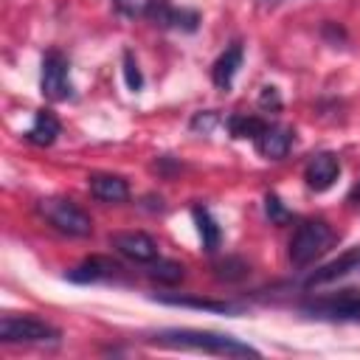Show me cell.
<instances>
[{
    "label": "cell",
    "mask_w": 360,
    "mask_h": 360,
    "mask_svg": "<svg viewBox=\"0 0 360 360\" xmlns=\"http://www.w3.org/2000/svg\"><path fill=\"white\" fill-rule=\"evenodd\" d=\"M152 343L166 346V349L217 354V357H259V349H253L250 343L233 335L211 332V329H160L152 335Z\"/></svg>",
    "instance_id": "obj_1"
},
{
    "label": "cell",
    "mask_w": 360,
    "mask_h": 360,
    "mask_svg": "<svg viewBox=\"0 0 360 360\" xmlns=\"http://www.w3.org/2000/svg\"><path fill=\"white\" fill-rule=\"evenodd\" d=\"M335 242V231L323 219H304L290 236V262L295 267H307L321 259Z\"/></svg>",
    "instance_id": "obj_2"
},
{
    "label": "cell",
    "mask_w": 360,
    "mask_h": 360,
    "mask_svg": "<svg viewBox=\"0 0 360 360\" xmlns=\"http://www.w3.org/2000/svg\"><path fill=\"white\" fill-rule=\"evenodd\" d=\"M39 214L62 233L68 236H90L93 233V219L84 208H79L68 197H45L39 200Z\"/></svg>",
    "instance_id": "obj_3"
},
{
    "label": "cell",
    "mask_w": 360,
    "mask_h": 360,
    "mask_svg": "<svg viewBox=\"0 0 360 360\" xmlns=\"http://www.w3.org/2000/svg\"><path fill=\"white\" fill-rule=\"evenodd\" d=\"M0 340L3 343H56L59 329L37 315H3Z\"/></svg>",
    "instance_id": "obj_4"
},
{
    "label": "cell",
    "mask_w": 360,
    "mask_h": 360,
    "mask_svg": "<svg viewBox=\"0 0 360 360\" xmlns=\"http://www.w3.org/2000/svg\"><path fill=\"white\" fill-rule=\"evenodd\" d=\"M309 318L318 321H340V323H360V292L346 290L340 295H323L315 301H307L301 307Z\"/></svg>",
    "instance_id": "obj_5"
},
{
    "label": "cell",
    "mask_w": 360,
    "mask_h": 360,
    "mask_svg": "<svg viewBox=\"0 0 360 360\" xmlns=\"http://www.w3.org/2000/svg\"><path fill=\"white\" fill-rule=\"evenodd\" d=\"M42 96L51 101H68L73 98V82H70V62L59 51H48L42 56V73H39Z\"/></svg>",
    "instance_id": "obj_6"
},
{
    "label": "cell",
    "mask_w": 360,
    "mask_h": 360,
    "mask_svg": "<svg viewBox=\"0 0 360 360\" xmlns=\"http://www.w3.org/2000/svg\"><path fill=\"white\" fill-rule=\"evenodd\" d=\"M349 276H360V248H352V250L340 253L338 259H332V262L315 267V270L307 276L304 287H307V290H315V287L335 284V281L349 278Z\"/></svg>",
    "instance_id": "obj_7"
},
{
    "label": "cell",
    "mask_w": 360,
    "mask_h": 360,
    "mask_svg": "<svg viewBox=\"0 0 360 360\" xmlns=\"http://www.w3.org/2000/svg\"><path fill=\"white\" fill-rule=\"evenodd\" d=\"M110 245L121 256H127L132 262H155L158 259V242L149 233H143V231H121V233H112L110 236Z\"/></svg>",
    "instance_id": "obj_8"
},
{
    "label": "cell",
    "mask_w": 360,
    "mask_h": 360,
    "mask_svg": "<svg viewBox=\"0 0 360 360\" xmlns=\"http://www.w3.org/2000/svg\"><path fill=\"white\" fill-rule=\"evenodd\" d=\"M340 177V160L332 152H318L307 160L304 166V183L312 191H326L335 186V180Z\"/></svg>",
    "instance_id": "obj_9"
},
{
    "label": "cell",
    "mask_w": 360,
    "mask_h": 360,
    "mask_svg": "<svg viewBox=\"0 0 360 360\" xmlns=\"http://www.w3.org/2000/svg\"><path fill=\"white\" fill-rule=\"evenodd\" d=\"M253 146H256V152H259L262 158L278 160V158H284V155L290 152V146H292V132L284 129V127H276V124H264L262 132L253 138Z\"/></svg>",
    "instance_id": "obj_10"
},
{
    "label": "cell",
    "mask_w": 360,
    "mask_h": 360,
    "mask_svg": "<svg viewBox=\"0 0 360 360\" xmlns=\"http://www.w3.org/2000/svg\"><path fill=\"white\" fill-rule=\"evenodd\" d=\"M149 20L155 25H166V28H183V31H194L200 17L197 11H188V8H177L172 6L169 0H158L149 11Z\"/></svg>",
    "instance_id": "obj_11"
},
{
    "label": "cell",
    "mask_w": 360,
    "mask_h": 360,
    "mask_svg": "<svg viewBox=\"0 0 360 360\" xmlns=\"http://www.w3.org/2000/svg\"><path fill=\"white\" fill-rule=\"evenodd\" d=\"M118 270H121V264H115L112 259H107V256H90L82 264H76L68 273V278L70 281H79V284H93V281H107V278L118 276Z\"/></svg>",
    "instance_id": "obj_12"
},
{
    "label": "cell",
    "mask_w": 360,
    "mask_h": 360,
    "mask_svg": "<svg viewBox=\"0 0 360 360\" xmlns=\"http://www.w3.org/2000/svg\"><path fill=\"white\" fill-rule=\"evenodd\" d=\"M242 56H245V51H242L239 42H233L231 48H225L217 56V62L211 65V79H214V84L219 90H231V84H233V79H236V73L242 68Z\"/></svg>",
    "instance_id": "obj_13"
},
{
    "label": "cell",
    "mask_w": 360,
    "mask_h": 360,
    "mask_svg": "<svg viewBox=\"0 0 360 360\" xmlns=\"http://www.w3.org/2000/svg\"><path fill=\"white\" fill-rule=\"evenodd\" d=\"M87 186H90V194L101 202H124L129 197V186L118 174H93Z\"/></svg>",
    "instance_id": "obj_14"
},
{
    "label": "cell",
    "mask_w": 360,
    "mask_h": 360,
    "mask_svg": "<svg viewBox=\"0 0 360 360\" xmlns=\"http://www.w3.org/2000/svg\"><path fill=\"white\" fill-rule=\"evenodd\" d=\"M59 132H62L59 118H56L51 110H39V112L34 115V124H31L28 132H25V141H31V143H37V146H51V143L59 138Z\"/></svg>",
    "instance_id": "obj_15"
},
{
    "label": "cell",
    "mask_w": 360,
    "mask_h": 360,
    "mask_svg": "<svg viewBox=\"0 0 360 360\" xmlns=\"http://www.w3.org/2000/svg\"><path fill=\"white\" fill-rule=\"evenodd\" d=\"M191 214H194V222H197V233H200V239H202V248H205L208 253H214V250L219 248V239H222V231H219L217 219H214L211 211L202 208V205H194Z\"/></svg>",
    "instance_id": "obj_16"
},
{
    "label": "cell",
    "mask_w": 360,
    "mask_h": 360,
    "mask_svg": "<svg viewBox=\"0 0 360 360\" xmlns=\"http://www.w3.org/2000/svg\"><path fill=\"white\" fill-rule=\"evenodd\" d=\"M264 124H267V121H262V118H256V115H245V112H236V115L228 118L231 135H233V138H250V141L262 132Z\"/></svg>",
    "instance_id": "obj_17"
},
{
    "label": "cell",
    "mask_w": 360,
    "mask_h": 360,
    "mask_svg": "<svg viewBox=\"0 0 360 360\" xmlns=\"http://www.w3.org/2000/svg\"><path fill=\"white\" fill-rule=\"evenodd\" d=\"M166 304H174V307H194V309H211V312H236L233 304L228 301H211V298H186V295H166L160 298Z\"/></svg>",
    "instance_id": "obj_18"
},
{
    "label": "cell",
    "mask_w": 360,
    "mask_h": 360,
    "mask_svg": "<svg viewBox=\"0 0 360 360\" xmlns=\"http://www.w3.org/2000/svg\"><path fill=\"white\" fill-rule=\"evenodd\" d=\"M149 276H152V278H158V281L174 284V281H180L186 273H183V264H177V262H169V259H155V264H152Z\"/></svg>",
    "instance_id": "obj_19"
},
{
    "label": "cell",
    "mask_w": 360,
    "mask_h": 360,
    "mask_svg": "<svg viewBox=\"0 0 360 360\" xmlns=\"http://www.w3.org/2000/svg\"><path fill=\"white\" fill-rule=\"evenodd\" d=\"M155 3L158 0H115V8L127 17H149Z\"/></svg>",
    "instance_id": "obj_20"
},
{
    "label": "cell",
    "mask_w": 360,
    "mask_h": 360,
    "mask_svg": "<svg viewBox=\"0 0 360 360\" xmlns=\"http://www.w3.org/2000/svg\"><path fill=\"white\" fill-rule=\"evenodd\" d=\"M124 76H127V87H129V90H141L143 79H141V70H138L132 53H124Z\"/></svg>",
    "instance_id": "obj_21"
},
{
    "label": "cell",
    "mask_w": 360,
    "mask_h": 360,
    "mask_svg": "<svg viewBox=\"0 0 360 360\" xmlns=\"http://www.w3.org/2000/svg\"><path fill=\"white\" fill-rule=\"evenodd\" d=\"M267 214L276 219V222H281L287 214H284V208H281V202L276 200V197H267Z\"/></svg>",
    "instance_id": "obj_22"
},
{
    "label": "cell",
    "mask_w": 360,
    "mask_h": 360,
    "mask_svg": "<svg viewBox=\"0 0 360 360\" xmlns=\"http://www.w3.org/2000/svg\"><path fill=\"white\" fill-rule=\"evenodd\" d=\"M346 200H349V205H352V208H360V183L349 191V197H346Z\"/></svg>",
    "instance_id": "obj_23"
}]
</instances>
